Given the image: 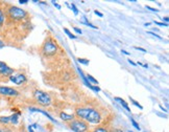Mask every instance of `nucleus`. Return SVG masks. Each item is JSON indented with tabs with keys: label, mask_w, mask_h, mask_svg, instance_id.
Listing matches in <instances>:
<instances>
[{
	"label": "nucleus",
	"mask_w": 169,
	"mask_h": 132,
	"mask_svg": "<svg viewBox=\"0 0 169 132\" xmlns=\"http://www.w3.org/2000/svg\"><path fill=\"white\" fill-rule=\"evenodd\" d=\"M115 101H117V102L120 103V104H121V106H123V108H124V109H126L127 111H131V109H130V107H128L127 103L125 102V101H124L123 99H121V97L116 96V97H115Z\"/></svg>",
	"instance_id": "11"
},
{
	"label": "nucleus",
	"mask_w": 169,
	"mask_h": 132,
	"mask_svg": "<svg viewBox=\"0 0 169 132\" xmlns=\"http://www.w3.org/2000/svg\"><path fill=\"white\" fill-rule=\"evenodd\" d=\"M131 124H133V126H134V127L136 128L137 130H140V126L137 124V123H136V121H135V119H133V118H131Z\"/></svg>",
	"instance_id": "19"
},
{
	"label": "nucleus",
	"mask_w": 169,
	"mask_h": 132,
	"mask_svg": "<svg viewBox=\"0 0 169 132\" xmlns=\"http://www.w3.org/2000/svg\"><path fill=\"white\" fill-rule=\"evenodd\" d=\"M156 25H160V26H168L167 23H164V22H155Z\"/></svg>",
	"instance_id": "22"
},
{
	"label": "nucleus",
	"mask_w": 169,
	"mask_h": 132,
	"mask_svg": "<svg viewBox=\"0 0 169 132\" xmlns=\"http://www.w3.org/2000/svg\"><path fill=\"white\" fill-rule=\"evenodd\" d=\"M131 102H133V103H134V105H135V106H137V107H139L140 109H143V107L141 106L140 104L137 102V101H135L134 99H131Z\"/></svg>",
	"instance_id": "20"
},
{
	"label": "nucleus",
	"mask_w": 169,
	"mask_h": 132,
	"mask_svg": "<svg viewBox=\"0 0 169 132\" xmlns=\"http://www.w3.org/2000/svg\"><path fill=\"white\" fill-rule=\"evenodd\" d=\"M77 61L80 63V64H84V65H87V64H89V60L88 59H77Z\"/></svg>",
	"instance_id": "18"
},
{
	"label": "nucleus",
	"mask_w": 169,
	"mask_h": 132,
	"mask_svg": "<svg viewBox=\"0 0 169 132\" xmlns=\"http://www.w3.org/2000/svg\"><path fill=\"white\" fill-rule=\"evenodd\" d=\"M94 13H95V15H96V16H98V17H103V14H102V13H100L99 11H97V9H96V11L94 12Z\"/></svg>",
	"instance_id": "24"
},
{
	"label": "nucleus",
	"mask_w": 169,
	"mask_h": 132,
	"mask_svg": "<svg viewBox=\"0 0 169 132\" xmlns=\"http://www.w3.org/2000/svg\"><path fill=\"white\" fill-rule=\"evenodd\" d=\"M71 8L73 9V12H74V14H75V15H77V14H78V9L76 8V6H75L74 3H72V4H71Z\"/></svg>",
	"instance_id": "21"
},
{
	"label": "nucleus",
	"mask_w": 169,
	"mask_h": 132,
	"mask_svg": "<svg viewBox=\"0 0 169 132\" xmlns=\"http://www.w3.org/2000/svg\"><path fill=\"white\" fill-rule=\"evenodd\" d=\"M8 15L9 19L14 21H21V20H24L25 18L27 17V13L26 11L22 9L18 6H9L8 9Z\"/></svg>",
	"instance_id": "3"
},
{
	"label": "nucleus",
	"mask_w": 169,
	"mask_h": 132,
	"mask_svg": "<svg viewBox=\"0 0 169 132\" xmlns=\"http://www.w3.org/2000/svg\"><path fill=\"white\" fill-rule=\"evenodd\" d=\"M59 118L64 122H71L74 119V114H68L66 112H59Z\"/></svg>",
	"instance_id": "9"
},
{
	"label": "nucleus",
	"mask_w": 169,
	"mask_h": 132,
	"mask_svg": "<svg viewBox=\"0 0 169 132\" xmlns=\"http://www.w3.org/2000/svg\"><path fill=\"white\" fill-rule=\"evenodd\" d=\"M69 128L74 132H87L89 130V125H88L84 119L74 118L73 121H71L70 124H69Z\"/></svg>",
	"instance_id": "5"
},
{
	"label": "nucleus",
	"mask_w": 169,
	"mask_h": 132,
	"mask_svg": "<svg viewBox=\"0 0 169 132\" xmlns=\"http://www.w3.org/2000/svg\"><path fill=\"white\" fill-rule=\"evenodd\" d=\"M135 49H138V50H141V52H145L146 50L144 49V48H142V47H135Z\"/></svg>",
	"instance_id": "28"
},
{
	"label": "nucleus",
	"mask_w": 169,
	"mask_h": 132,
	"mask_svg": "<svg viewBox=\"0 0 169 132\" xmlns=\"http://www.w3.org/2000/svg\"><path fill=\"white\" fill-rule=\"evenodd\" d=\"M146 8H148V9H150V11H152V12H158V9H156V8H151V6H146Z\"/></svg>",
	"instance_id": "29"
},
{
	"label": "nucleus",
	"mask_w": 169,
	"mask_h": 132,
	"mask_svg": "<svg viewBox=\"0 0 169 132\" xmlns=\"http://www.w3.org/2000/svg\"><path fill=\"white\" fill-rule=\"evenodd\" d=\"M53 5H54V6H55V8H59V9H61V5H59V4H58V3H56V2H54V1H53Z\"/></svg>",
	"instance_id": "30"
},
{
	"label": "nucleus",
	"mask_w": 169,
	"mask_h": 132,
	"mask_svg": "<svg viewBox=\"0 0 169 132\" xmlns=\"http://www.w3.org/2000/svg\"><path fill=\"white\" fill-rule=\"evenodd\" d=\"M163 20H164L165 22H168V17H165V18H163Z\"/></svg>",
	"instance_id": "36"
},
{
	"label": "nucleus",
	"mask_w": 169,
	"mask_h": 132,
	"mask_svg": "<svg viewBox=\"0 0 169 132\" xmlns=\"http://www.w3.org/2000/svg\"><path fill=\"white\" fill-rule=\"evenodd\" d=\"M19 118H20V113H19V112L13 113V114L9 116V124L17 125L19 123Z\"/></svg>",
	"instance_id": "10"
},
{
	"label": "nucleus",
	"mask_w": 169,
	"mask_h": 132,
	"mask_svg": "<svg viewBox=\"0 0 169 132\" xmlns=\"http://www.w3.org/2000/svg\"><path fill=\"white\" fill-rule=\"evenodd\" d=\"M148 34H149V35H152V36H155V37H156V38H159V39H162V38L160 37L159 35H156V34H155V33H152V31H148Z\"/></svg>",
	"instance_id": "26"
},
{
	"label": "nucleus",
	"mask_w": 169,
	"mask_h": 132,
	"mask_svg": "<svg viewBox=\"0 0 169 132\" xmlns=\"http://www.w3.org/2000/svg\"><path fill=\"white\" fill-rule=\"evenodd\" d=\"M59 46L52 38H48L42 45V53L47 58L53 57L58 53Z\"/></svg>",
	"instance_id": "2"
},
{
	"label": "nucleus",
	"mask_w": 169,
	"mask_h": 132,
	"mask_svg": "<svg viewBox=\"0 0 169 132\" xmlns=\"http://www.w3.org/2000/svg\"><path fill=\"white\" fill-rule=\"evenodd\" d=\"M92 132H108V129L105 127H98V128L94 129Z\"/></svg>",
	"instance_id": "17"
},
{
	"label": "nucleus",
	"mask_w": 169,
	"mask_h": 132,
	"mask_svg": "<svg viewBox=\"0 0 169 132\" xmlns=\"http://www.w3.org/2000/svg\"><path fill=\"white\" fill-rule=\"evenodd\" d=\"M33 97H34V100H36L37 102L42 106L47 107V106L51 105V102H52L51 96H50L47 92H45V91H42V90H39V89L34 90Z\"/></svg>",
	"instance_id": "4"
},
{
	"label": "nucleus",
	"mask_w": 169,
	"mask_h": 132,
	"mask_svg": "<svg viewBox=\"0 0 169 132\" xmlns=\"http://www.w3.org/2000/svg\"><path fill=\"white\" fill-rule=\"evenodd\" d=\"M128 132H134V131H128Z\"/></svg>",
	"instance_id": "37"
},
{
	"label": "nucleus",
	"mask_w": 169,
	"mask_h": 132,
	"mask_svg": "<svg viewBox=\"0 0 169 132\" xmlns=\"http://www.w3.org/2000/svg\"><path fill=\"white\" fill-rule=\"evenodd\" d=\"M121 52H122V53H124V55H130V53H128V52H126V50H124V49H122V50H121Z\"/></svg>",
	"instance_id": "35"
},
{
	"label": "nucleus",
	"mask_w": 169,
	"mask_h": 132,
	"mask_svg": "<svg viewBox=\"0 0 169 132\" xmlns=\"http://www.w3.org/2000/svg\"><path fill=\"white\" fill-rule=\"evenodd\" d=\"M28 2V0H20L19 1V3H22V4H25V3H27Z\"/></svg>",
	"instance_id": "31"
},
{
	"label": "nucleus",
	"mask_w": 169,
	"mask_h": 132,
	"mask_svg": "<svg viewBox=\"0 0 169 132\" xmlns=\"http://www.w3.org/2000/svg\"><path fill=\"white\" fill-rule=\"evenodd\" d=\"M75 115L80 119H86L91 124H99L101 122V114L97 109L91 108V107H79L75 110Z\"/></svg>",
	"instance_id": "1"
},
{
	"label": "nucleus",
	"mask_w": 169,
	"mask_h": 132,
	"mask_svg": "<svg viewBox=\"0 0 169 132\" xmlns=\"http://www.w3.org/2000/svg\"><path fill=\"white\" fill-rule=\"evenodd\" d=\"M64 31H65V34L67 35V36H68L69 38H71V39H76V36H75V35H73V34H72L71 31L68 30V28L64 27Z\"/></svg>",
	"instance_id": "15"
},
{
	"label": "nucleus",
	"mask_w": 169,
	"mask_h": 132,
	"mask_svg": "<svg viewBox=\"0 0 169 132\" xmlns=\"http://www.w3.org/2000/svg\"><path fill=\"white\" fill-rule=\"evenodd\" d=\"M86 80H87V81L89 80L90 82H92V83L98 85V82H97V80H95V79H94L91 74H88V75H87V77H86Z\"/></svg>",
	"instance_id": "16"
},
{
	"label": "nucleus",
	"mask_w": 169,
	"mask_h": 132,
	"mask_svg": "<svg viewBox=\"0 0 169 132\" xmlns=\"http://www.w3.org/2000/svg\"><path fill=\"white\" fill-rule=\"evenodd\" d=\"M29 110L30 111H34V112H41V113H43L44 115L45 116H47V118H48L50 121H53V118H51V116H50L48 113H47L46 111H44V110H41V109H38V108H29Z\"/></svg>",
	"instance_id": "12"
},
{
	"label": "nucleus",
	"mask_w": 169,
	"mask_h": 132,
	"mask_svg": "<svg viewBox=\"0 0 169 132\" xmlns=\"http://www.w3.org/2000/svg\"><path fill=\"white\" fill-rule=\"evenodd\" d=\"M9 81L13 82V83L16 85H22V84L26 83L27 78H26V75L23 74H16L9 75Z\"/></svg>",
	"instance_id": "6"
},
{
	"label": "nucleus",
	"mask_w": 169,
	"mask_h": 132,
	"mask_svg": "<svg viewBox=\"0 0 169 132\" xmlns=\"http://www.w3.org/2000/svg\"><path fill=\"white\" fill-rule=\"evenodd\" d=\"M2 47H4V42L0 40V48H2Z\"/></svg>",
	"instance_id": "32"
},
{
	"label": "nucleus",
	"mask_w": 169,
	"mask_h": 132,
	"mask_svg": "<svg viewBox=\"0 0 169 132\" xmlns=\"http://www.w3.org/2000/svg\"><path fill=\"white\" fill-rule=\"evenodd\" d=\"M84 24H86V25H88V26H90V27H92V28H94V30H96V26L95 25H93V24H91V23H88V22H83Z\"/></svg>",
	"instance_id": "23"
},
{
	"label": "nucleus",
	"mask_w": 169,
	"mask_h": 132,
	"mask_svg": "<svg viewBox=\"0 0 169 132\" xmlns=\"http://www.w3.org/2000/svg\"><path fill=\"white\" fill-rule=\"evenodd\" d=\"M28 132H34V130L33 129V127H31V126H29V127H28Z\"/></svg>",
	"instance_id": "33"
},
{
	"label": "nucleus",
	"mask_w": 169,
	"mask_h": 132,
	"mask_svg": "<svg viewBox=\"0 0 169 132\" xmlns=\"http://www.w3.org/2000/svg\"><path fill=\"white\" fill-rule=\"evenodd\" d=\"M0 124L8 125L9 124V116H0Z\"/></svg>",
	"instance_id": "13"
},
{
	"label": "nucleus",
	"mask_w": 169,
	"mask_h": 132,
	"mask_svg": "<svg viewBox=\"0 0 169 132\" xmlns=\"http://www.w3.org/2000/svg\"><path fill=\"white\" fill-rule=\"evenodd\" d=\"M128 62H130V64L134 65V66H136V65H137L136 63H135V62H133V61H131V60H128Z\"/></svg>",
	"instance_id": "34"
},
{
	"label": "nucleus",
	"mask_w": 169,
	"mask_h": 132,
	"mask_svg": "<svg viewBox=\"0 0 169 132\" xmlns=\"http://www.w3.org/2000/svg\"><path fill=\"white\" fill-rule=\"evenodd\" d=\"M0 94L4 96H18L19 92L16 89L8 86H0Z\"/></svg>",
	"instance_id": "7"
},
{
	"label": "nucleus",
	"mask_w": 169,
	"mask_h": 132,
	"mask_svg": "<svg viewBox=\"0 0 169 132\" xmlns=\"http://www.w3.org/2000/svg\"><path fill=\"white\" fill-rule=\"evenodd\" d=\"M13 74H14V69L9 67L6 63L0 62V74L8 77V75H12Z\"/></svg>",
	"instance_id": "8"
},
{
	"label": "nucleus",
	"mask_w": 169,
	"mask_h": 132,
	"mask_svg": "<svg viewBox=\"0 0 169 132\" xmlns=\"http://www.w3.org/2000/svg\"><path fill=\"white\" fill-rule=\"evenodd\" d=\"M4 20H5V15H4V12L0 8V27L2 26L3 23H4Z\"/></svg>",
	"instance_id": "14"
},
{
	"label": "nucleus",
	"mask_w": 169,
	"mask_h": 132,
	"mask_svg": "<svg viewBox=\"0 0 169 132\" xmlns=\"http://www.w3.org/2000/svg\"><path fill=\"white\" fill-rule=\"evenodd\" d=\"M0 132H11L8 128H0Z\"/></svg>",
	"instance_id": "27"
},
{
	"label": "nucleus",
	"mask_w": 169,
	"mask_h": 132,
	"mask_svg": "<svg viewBox=\"0 0 169 132\" xmlns=\"http://www.w3.org/2000/svg\"><path fill=\"white\" fill-rule=\"evenodd\" d=\"M73 28H74V30L76 31L77 34H79V35L83 34V31H81V30H79V28H78V27H73Z\"/></svg>",
	"instance_id": "25"
}]
</instances>
